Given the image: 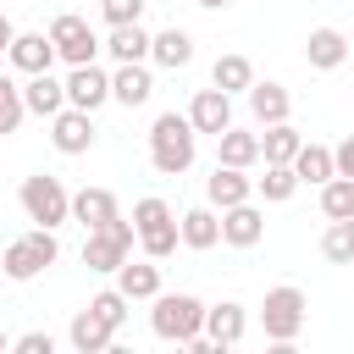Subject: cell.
I'll use <instances>...</instances> for the list:
<instances>
[{
	"mask_svg": "<svg viewBox=\"0 0 354 354\" xmlns=\"http://www.w3.org/2000/svg\"><path fill=\"white\" fill-rule=\"evenodd\" d=\"M149 94H155V77L144 72V61H122L116 77H111V100H122V105L133 111V105H144Z\"/></svg>",
	"mask_w": 354,
	"mask_h": 354,
	"instance_id": "19",
	"label": "cell"
},
{
	"mask_svg": "<svg viewBox=\"0 0 354 354\" xmlns=\"http://www.w3.org/2000/svg\"><path fill=\"white\" fill-rule=\"evenodd\" d=\"M133 238H138V227L116 216L111 227H100V232H88V238H83V266H88V271H116V266L127 260Z\"/></svg>",
	"mask_w": 354,
	"mask_h": 354,
	"instance_id": "7",
	"label": "cell"
},
{
	"mask_svg": "<svg viewBox=\"0 0 354 354\" xmlns=\"http://www.w3.org/2000/svg\"><path fill=\"white\" fill-rule=\"evenodd\" d=\"M321 210H326V221H343V216H354V177H326L321 183Z\"/></svg>",
	"mask_w": 354,
	"mask_h": 354,
	"instance_id": "32",
	"label": "cell"
},
{
	"mask_svg": "<svg viewBox=\"0 0 354 354\" xmlns=\"http://www.w3.org/2000/svg\"><path fill=\"white\" fill-rule=\"evenodd\" d=\"M249 111H254V122H260V127H271V122H288V111H293V94H288L282 83H249Z\"/></svg>",
	"mask_w": 354,
	"mask_h": 354,
	"instance_id": "21",
	"label": "cell"
},
{
	"mask_svg": "<svg viewBox=\"0 0 354 354\" xmlns=\"http://www.w3.org/2000/svg\"><path fill=\"white\" fill-rule=\"evenodd\" d=\"M0 271H6V260H0Z\"/></svg>",
	"mask_w": 354,
	"mask_h": 354,
	"instance_id": "41",
	"label": "cell"
},
{
	"mask_svg": "<svg viewBox=\"0 0 354 354\" xmlns=\"http://www.w3.org/2000/svg\"><path fill=\"white\" fill-rule=\"evenodd\" d=\"M50 39H55V55H61L66 66H88V61L100 55V39H94V28H88L83 17H72V11H61V17L50 22Z\"/></svg>",
	"mask_w": 354,
	"mask_h": 354,
	"instance_id": "8",
	"label": "cell"
},
{
	"mask_svg": "<svg viewBox=\"0 0 354 354\" xmlns=\"http://www.w3.org/2000/svg\"><path fill=\"white\" fill-rule=\"evenodd\" d=\"M105 100H111V77H105L94 61L66 72V105H77V111H100Z\"/></svg>",
	"mask_w": 354,
	"mask_h": 354,
	"instance_id": "13",
	"label": "cell"
},
{
	"mask_svg": "<svg viewBox=\"0 0 354 354\" xmlns=\"http://www.w3.org/2000/svg\"><path fill=\"white\" fill-rule=\"evenodd\" d=\"M149 44H155V33H144L138 22H122V28H111V39H105V50L116 55V66H122V61H144Z\"/></svg>",
	"mask_w": 354,
	"mask_h": 354,
	"instance_id": "25",
	"label": "cell"
},
{
	"mask_svg": "<svg viewBox=\"0 0 354 354\" xmlns=\"http://www.w3.org/2000/svg\"><path fill=\"white\" fill-rule=\"evenodd\" d=\"M50 144L61 155H88L94 149V111H77V105L55 111L50 116Z\"/></svg>",
	"mask_w": 354,
	"mask_h": 354,
	"instance_id": "9",
	"label": "cell"
},
{
	"mask_svg": "<svg viewBox=\"0 0 354 354\" xmlns=\"http://www.w3.org/2000/svg\"><path fill=\"white\" fill-rule=\"evenodd\" d=\"M149 55H155L160 66H171V72H177V66H188V61H194V39H188L183 28H160V33H155V44H149Z\"/></svg>",
	"mask_w": 354,
	"mask_h": 354,
	"instance_id": "26",
	"label": "cell"
},
{
	"mask_svg": "<svg viewBox=\"0 0 354 354\" xmlns=\"http://www.w3.org/2000/svg\"><path fill=\"white\" fill-rule=\"evenodd\" d=\"M194 149H199V127L188 116H177V111L155 116V127H149V160H155L160 177H183L194 166Z\"/></svg>",
	"mask_w": 354,
	"mask_h": 354,
	"instance_id": "1",
	"label": "cell"
},
{
	"mask_svg": "<svg viewBox=\"0 0 354 354\" xmlns=\"http://www.w3.org/2000/svg\"><path fill=\"white\" fill-rule=\"evenodd\" d=\"M55 254H61V243H55V227H33V232H22L17 243H6V277L11 282H33L44 266H55Z\"/></svg>",
	"mask_w": 354,
	"mask_h": 354,
	"instance_id": "4",
	"label": "cell"
},
{
	"mask_svg": "<svg viewBox=\"0 0 354 354\" xmlns=\"http://www.w3.org/2000/svg\"><path fill=\"white\" fill-rule=\"evenodd\" d=\"M304 61H310L315 72H337V66L348 61V39H343L337 28H315V33L304 39Z\"/></svg>",
	"mask_w": 354,
	"mask_h": 354,
	"instance_id": "18",
	"label": "cell"
},
{
	"mask_svg": "<svg viewBox=\"0 0 354 354\" xmlns=\"http://www.w3.org/2000/svg\"><path fill=\"white\" fill-rule=\"evenodd\" d=\"M88 304H94V310H100V315H105L111 326H122V321H127V304H133V299H127L122 288H105V293H94Z\"/></svg>",
	"mask_w": 354,
	"mask_h": 354,
	"instance_id": "34",
	"label": "cell"
},
{
	"mask_svg": "<svg viewBox=\"0 0 354 354\" xmlns=\"http://www.w3.org/2000/svg\"><path fill=\"white\" fill-rule=\"evenodd\" d=\"M199 6H205V11H221V6H232V0H199Z\"/></svg>",
	"mask_w": 354,
	"mask_h": 354,
	"instance_id": "39",
	"label": "cell"
},
{
	"mask_svg": "<svg viewBox=\"0 0 354 354\" xmlns=\"http://www.w3.org/2000/svg\"><path fill=\"white\" fill-rule=\"evenodd\" d=\"M133 227H138V243H144L149 260H166V254H177V243H183L177 210H171L166 199H155V194L133 205Z\"/></svg>",
	"mask_w": 354,
	"mask_h": 354,
	"instance_id": "3",
	"label": "cell"
},
{
	"mask_svg": "<svg viewBox=\"0 0 354 354\" xmlns=\"http://www.w3.org/2000/svg\"><path fill=\"white\" fill-rule=\"evenodd\" d=\"M177 227H183V243H188V249H216V243H221V216H216L210 205L183 210V216H177Z\"/></svg>",
	"mask_w": 354,
	"mask_h": 354,
	"instance_id": "22",
	"label": "cell"
},
{
	"mask_svg": "<svg viewBox=\"0 0 354 354\" xmlns=\"http://www.w3.org/2000/svg\"><path fill=\"white\" fill-rule=\"evenodd\" d=\"M22 100H28L33 116H55V111H66V83L50 77V72H33V77L22 83Z\"/></svg>",
	"mask_w": 354,
	"mask_h": 354,
	"instance_id": "20",
	"label": "cell"
},
{
	"mask_svg": "<svg viewBox=\"0 0 354 354\" xmlns=\"http://www.w3.org/2000/svg\"><path fill=\"white\" fill-rule=\"evenodd\" d=\"M188 122H194L199 133H216V138H221V133L232 127V94H227V88H216V83H210V88H199V94L188 100Z\"/></svg>",
	"mask_w": 354,
	"mask_h": 354,
	"instance_id": "10",
	"label": "cell"
},
{
	"mask_svg": "<svg viewBox=\"0 0 354 354\" xmlns=\"http://www.w3.org/2000/svg\"><path fill=\"white\" fill-rule=\"evenodd\" d=\"M254 194V177H243V166H227V160H216V171L205 177V199L216 205V210H227V205H243Z\"/></svg>",
	"mask_w": 354,
	"mask_h": 354,
	"instance_id": "14",
	"label": "cell"
},
{
	"mask_svg": "<svg viewBox=\"0 0 354 354\" xmlns=\"http://www.w3.org/2000/svg\"><path fill=\"white\" fill-rule=\"evenodd\" d=\"M72 216H77L88 232H100V227H111L122 210H116V194H111V188H77V194H72Z\"/></svg>",
	"mask_w": 354,
	"mask_h": 354,
	"instance_id": "17",
	"label": "cell"
},
{
	"mask_svg": "<svg viewBox=\"0 0 354 354\" xmlns=\"http://www.w3.org/2000/svg\"><path fill=\"white\" fill-rule=\"evenodd\" d=\"M149 326H155V337H166V343H183V348H188V343L205 332V304H199L194 293H155Z\"/></svg>",
	"mask_w": 354,
	"mask_h": 354,
	"instance_id": "2",
	"label": "cell"
},
{
	"mask_svg": "<svg viewBox=\"0 0 354 354\" xmlns=\"http://www.w3.org/2000/svg\"><path fill=\"white\" fill-rule=\"evenodd\" d=\"M6 55H11V66H17L22 77H33V72H50V66L61 61V55H55V39H50V33H17Z\"/></svg>",
	"mask_w": 354,
	"mask_h": 354,
	"instance_id": "12",
	"label": "cell"
},
{
	"mask_svg": "<svg viewBox=\"0 0 354 354\" xmlns=\"http://www.w3.org/2000/svg\"><path fill=\"white\" fill-rule=\"evenodd\" d=\"M11 39H17V28H11V17H0V55L11 50Z\"/></svg>",
	"mask_w": 354,
	"mask_h": 354,
	"instance_id": "38",
	"label": "cell"
},
{
	"mask_svg": "<svg viewBox=\"0 0 354 354\" xmlns=\"http://www.w3.org/2000/svg\"><path fill=\"white\" fill-rule=\"evenodd\" d=\"M332 160H337V171H343V177H354V133H348V138L332 149Z\"/></svg>",
	"mask_w": 354,
	"mask_h": 354,
	"instance_id": "37",
	"label": "cell"
},
{
	"mask_svg": "<svg viewBox=\"0 0 354 354\" xmlns=\"http://www.w3.org/2000/svg\"><path fill=\"white\" fill-rule=\"evenodd\" d=\"M100 11H105L111 28H122V22H138L144 17V0H100Z\"/></svg>",
	"mask_w": 354,
	"mask_h": 354,
	"instance_id": "35",
	"label": "cell"
},
{
	"mask_svg": "<svg viewBox=\"0 0 354 354\" xmlns=\"http://www.w3.org/2000/svg\"><path fill=\"white\" fill-rule=\"evenodd\" d=\"M260 326H266V337H271V343H293V337H299V326H304V293H299L293 282L271 288V293H266V304H260Z\"/></svg>",
	"mask_w": 354,
	"mask_h": 354,
	"instance_id": "6",
	"label": "cell"
},
{
	"mask_svg": "<svg viewBox=\"0 0 354 354\" xmlns=\"http://www.w3.org/2000/svg\"><path fill=\"white\" fill-rule=\"evenodd\" d=\"M116 288H122L127 299H155V293H160V266H149V260H122V266H116Z\"/></svg>",
	"mask_w": 354,
	"mask_h": 354,
	"instance_id": "23",
	"label": "cell"
},
{
	"mask_svg": "<svg viewBox=\"0 0 354 354\" xmlns=\"http://www.w3.org/2000/svg\"><path fill=\"white\" fill-rule=\"evenodd\" d=\"M6 348H11V337H6V326H0V354H6Z\"/></svg>",
	"mask_w": 354,
	"mask_h": 354,
	"instance_id": "40",
	"label": "cell"
},
{
	"mask_svg": "<svg viewBox=\"0 0 354 354\" xmlns=\"http://www.w3.org/2000/svg\"><path fill=\"white\" fill-rule=\"evenodd\" d=\"M293 171H299V183H326V177H337V160L326 144H304L293 155Z\"/></svg>",
	"mask_w": 354,
	"mask_h": 354,
	"instance_id": "28",
	"label": "cell"
},
{
	"mask_svg": "<svg viewBox=\"0 0 354 354\" xmlns=\"http://www.w3.org/2000/svg\"><path fill=\"white\" fill-rule=\"evenodd\" d=\"M254 188H260V199H266V205H282V199H293V188H299V171H293V166H277V160H266V177H254Z\"/></svg>",
	"mask_w": 354,
	"mask_h": 354,
	"instance_id": "30",
	"label": "cell"
},
{
	"mask_svg": "<svg viewBox=\"0 0 354 354\" xmlns=\"http://www.w3.org/2000/svg\"><path fill=\"white\" fill-rule=\"evenodd\" d=\"M221 160H227V166H243V171H249V166L260 160V133L227 127V133H221Z\"/></svg>",
	"mask_w": 354,
	"mask_h": 354,
	"instance_id": "29",
	"label": "cell"
},
{
	"mask_svg": "<svg viewBox=\"0 0 354 354\" xmlns=\"http://www.w3.org/2000/svg\"><path fill=\"white\" fill-rule=\"evenodd\" d=\"M11 348H22V354H50L55 343H50V332H22V337H17Z\"/></svg>",
	"mask_w": 354,
	"mask_h": 354,
	"instance_id": "36",
	"label": "cell"
},
{
	"mask_svg": "<svg viewBox=\"0 0 354 354\" xmlns=\"http://www.w3.org/2000/svg\"><path fill=\"white\" fill-rule=\"evenodd\" d=\"M22 116H28L22 88H17L11 77H0V138H6V133H17V127H22Z\"/></svg>",
	"mask_w": 354,
	"mask_h": 354,
	"instance_id": "33",
	"label": "cell"
},
{
	"mask_svg": "<svg viewBox=\"0 0 354 354\" xmlns=\"http://www.w3.org/2000/svg\"><path fill=\"white\" fill-rule=\"evenodd\" d=\"M266 238V216H260V205L254 199H243V205H227L221 210V243H232V249H254Z\"/></svg>",
	"mask_w": 354,
	"mask_h": 354,
	"instance_id": "11",
	"label": "cell"
},
{
	"mask_svg": "<svg viewBox=\"0 0 354 354\" xmlns=\"http://www.w3.org/2000/svg\"><path fill=\"white\" fill-rule=\"evenodd\" d=\"M304 149V138H299V127H288V122H271L266 133H260V160H277V166H293V155Z\"/></svg>",
	"mask_w": 354,
	"mask_h": 354,
	"instance_id": "24",
	"label": "cell"
},
{
	"mask_svg": "<svg viewBox=\"0 0 354 354\" xmlns=\"http://www.w3.org/2000/svg\"><path fill=\"white\" fill-rule=\"evenodd\" d=\"M22 210H28V221H39V227H61V221L72 216V194L61 188V177L33 171V177H22Z\"/></svg>",
	"mask_w": 354,
	"mask_h": 354,
	"instance_id": "5",
	"label": "cell"
},
{
	"mask_svg": "<svg viewBox=\"0 0 354 354\" xmlns=\"http://www.w3.org/2000/svg\"><path fill=\"white\" fill-rule=\"evenodd\" d=\"M321 254L332 266H354V216H343V221H332L321 232Z\"/></svg>",
	"mask_w": 354,
	"mask_h": 354,
	"instance_id": "31",
	"label": "cell"
},
{
	"mask_svg": "<svg viewBox=\"0 0 354 354\" xmlns=\"http://www.w3.org/2000/svg\"><path fill=\"white\" fill-rule=\"evenodd\" d=\"M66 337H72V348H77V354H105V348H111V337H116V326L88 304V310H77V315H72Z\"/></svg>",
	"mask_w": 354,
	"mask_h": 354,
	"instance_id": "16",
	"label": "cell"
},
{
	"mask_svg": "<svg viewBox=\"0 0 354 354\" xmlns=\"http://www.w3.org/2000/svg\"><path fill=\"white\" fill-rule=\"evenodd\" d=\"M210 83H216V88H227V94H249V83H254L249 55H221V61L210 66Z\"/></svg>",
	"mask_w": 354,
	"mask_h": 354,
	"instance_id": "27",
	"label": "cell"
},
{
	"mask_svg": "<svg viewBox=\"0 0 354 354\" xmlns=\"http://www.w3.org/2000/svg\"><path fill=\"white\" fill-rule=\"evenodd\" d=\"M243 332H249V310H243V304L221 299V304H210V310H205V337H210L216 348L243 343Z\"/></svg>",
	"mask_w": 354,
	"mask_h": 354,
	"instance_id": "15",
	"label": "cell"
}]
</instances>
